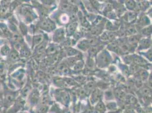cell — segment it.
I'll return each instance as SVG.
<instances>
[{
  "label": "cell",
  "mask_w": 152,
  "mask_h": 113,
  "mask_svg": "<svg viewBox=\"0 0 152 113\" xmlns=\"http://www.w3.org/2000/svg\"><path fill=\"white\" fill-rule=\"evenodd\" d=\"M39 26L43 30L48 32L52 31L56 28L55 24L53 21H52L51 19H45L43 20L40 22Z\"/></svg>",
  "instance_id": "cell-1"
},
{
  "label": "cell",
  "mask_w": 152,
  "mask_h": 113,
  "mask_svg": "<svg viewBox=\"0 0 152 113\" xmlns=\"http://www.w3.org/2000/svg\"><path fill=\"white\" fill-rule=\"evenodd\" d=\"M107 51H103L101 53L98 57V62L99 66H105L110 62L111 57Z\"/></svg>",
  "instance_id": "cell-2"
},
{
  "label": "cell",
  "mask_w": 152,
  "mask_h": 113,
  "mask_svg": "<svg viewBox=\"0 0 152 113\" xmlns=\"http://www.w3.org/2000/svg\"><path fill=\"white\" fill-rule=\"evenodd\" d=\"M65 38V31L63 28H60L57 30L54 35H53V40L55 42L59 43L63 41Z\"/></svg>",
  "instance_id": "cell-3"
},
{
  "label": "cell",
  "mask_w": 152,
  "mask_h": 113,
  "mask_svg": "<svg viewBox=\"0 0 152 113\" xmlns=\"http://www.w3.org/2000/svg\"><path fill=\"white\" fill-rule=\"evenodd\" d=\"M151 45V41L149 38H144L140 40L139 48L140 49H144L148 48Z\"/></svg>",
  "instance_id": "cell-4"
},
{
  "label": "cell",
  "mask_w": 152,
  "mask_h": 113,
  "mask_svg": "<svg viewBox=\"0 0 152 113\" xmlns=\"http://www.w3.org/2000/svg\"><path fill=\"white\" fill-rule=\"evenodd\" d=\"M77 22L76 20L73 21L72 23H70L69 25L67 27V33L68 35L71 36L73 34H74L75 32L77 29Z\"/></svg>",
  "instance_id": "cell-5"
},
{
  "label": "cell",
  "mask_w": 152,
  "mask_h": 113,
  "mask_svg": "<svg viewBox=\"0 0 152 113\" xmlns=\"http://www.w3.org/2000/svg\"><path fill=\"white\" fill-rule=\"evenodd\" d=\"M140 40V36L139 35H132L128 38V43L132 45H135Z\"/></svg>",
  "instance_id": "cell-6"
},
{
  "label": "cell",
  "mask_w": 152,
  "mask_h": 113,
  "mask_svg": "<svg viewBox=\"0 0 152 113\" xmlns=\"http://www.w3.org/2000/svg\"><path fill=\"white\" fill-rule=\"evenodd\" d=\"M107 48L109 50L113 51L115 53H118V52H119L120 45L118 42L115 41V42L109 44Z\"/></svg>",
  "instance_id": "cell-7"
},
{
  "label": "cell",
  "mask_w": 152,
  "mask_h": 113,
  "mask_svg": "<svg viewBox=\"0 0 152 113\" xmlns=\"http://www.w3.org/2000/svg\"><path fill=\"white\" fill-rule=\"evenodd\" d=\"M89 41L88 40H82L81 41H80L79 43V44H78V47L81 49V50L85 51L87 50L89 48Z\"/></svg>",
  "instance_id": "cell-8"
},
{
  "label": "cell",
  "mask_w": 152,
  "mask_h": 113,
  "mask_svg": "<svg viewBox=\"0 0 152 113\" xmlns=\"http://www.w3.org/2000/svg\"><path fill=\"white\" fill-rule=\"evenodd\" d=\"M132 63L137 64V65H140V64H144L146 63V62L145 59H144L142 58L139 56H133V62Z\"/></svg>",
  "instance_id": "cell-9"
},
{
  "label": "cell",
  "mask_w": 152,
  "mask_h": 113,
  "mask_svg": "<svg viewBox=\"0 0 152 113\" xmlns=\"http://www.w3.org/2000/svg\"><path fill=\"white\" fill-rule=\"evenodd\" d=\"M124 2L126 6L129 10H132L136 7V3L134 0H124Z\"/></svg>",
  "instance_id": "cell-10"
},
{
  "label": "cell",
  "mask_w": 152,
  "mask_h": 113,
  "mask_svg": "<svg viewBox=\"0 0 152 113\" xmlns=\"http://www.w3.org/2000/svg\"><path fill=\"white\" fill-rule=\"evenodd\" d=\"M138 73L139 74V76L140 79H139L141 80V81H144L146 80V79L148 76V73L146 71L144 70H141Z\"/></svg>",
  "instance_id": "cell-11"
},
{
  "label": "cell",
  "mask_w": 152,
  "mask_h": 113,
  "mask_svg": "<svg viewBox=\"0 0 152 113\" xmlns=\"http://www.w3.org/2000/svg\"><path fill=\"white\" fill-rule=\"evenodd\" d=\"M96 109L98 113H104V112L106 110V106L104 105V104L102 101H101L96 105Z\"/></svg>",
  "instance_id": "cell-12"
},
{
  "label": "cell",
  "mask_w": 152,
  "mask_h": 113,
  "mask_svg": "<svg viewBox=\"0 0 152 113\" xmlns=\"http://www.w3.org/2000/svg\"><path fill=\"white\" fill-rule=\"evenodd\" d=\"M141 33L146 36H150L152 33V26H149L142 29L141 31Z\"/></svg>",
  "instance_id": "cell-13"
},
{
  "label": "cell",
  "mask_w": 152,
  "mask_h": 113,
  "mask_svg": "<svg viewBox=\"0 0 152 113\" xmlns=\"http://www.w3.org/2000/svg\"><path fill=\"white\" fill-rule=\"evenodd\" d=\"M102 27H99V26H96L95 27H94L91 31V33L93 35H99L102 32Z\"/></svg>",
  "instance_id": "cell-14"
},
{
  "label": "cell",
  "mask_w": 152,
  "mask_h": 113,
  "mask_svg": "<svg viewBox=\"0 0 152 113\" xmlns=\"http://www.w3.org/2000/svg\"><path fill=\"white\" fill-rule=\"evenodd\" d=\"M139 23L140 26L143 27L144 25H146L149 24V21L146 17H142L140 18Z\"/></svg>",
  "instance_id": "cell-15"
},
{
  "label": "cell",
  "mask_w": 152,
  "mask_h": 113,
  "mask_svg": "<svg viewBox=\"0 0 152 113\" xmlns=\"http://www.w3.org/2000/svg\"><path fill=\"white\" fill-rule=\"evenodd\" d=\"M125 17H126V21H127L128 22H130L133 21V20L136 18V15L134 13H129L126 14Z\"/></svg>",
  "instance_id": "cell-16"
},
{
  "label": "cell",
  "mask_w": 152,
  "mask_h": 113,
  "mask_svg": "<svg viewBox=\"0 0 152 113\" xmlns=\"http://www.w3.org/2000/svg\"><path fill=\"white\" fill-rule=\"evenodd\" d=\"M77 54H78V51H77L75 49L69 48L66 50V54L68 56H75Z\"/></svg>",
  "instance_id": "cell-17"
},
{
  "label": "cell",
  "mask_w": 152,
  "mask_h": 113,
  "mask_svg": "<svg viewBox=\"0 0 152 113\" xmlns=\"http://www.w3.org/2000/svg\"><path fill=\"white\" fill-rule=\"evenodd\" d=\"M100 97H101L100 92L99 91L95 90V91L93 92V99H94V100H98L100 99Z\"/></svg>",
  "instance_id": "cell-18"
},
{
  "label": "cell",
  "mask_w": 152,
  "mask_h": 113,
  "mask_svg": "<svg viewBox=\"0 0 152 113\" xmlns=\"http://www.w3.org/2000/svg\"><path fill=\"white\" fill-rule=\"evenodd\" d=\"M72 8V7H71L70 4L67 2H64L61 5V9L63 10H70Z\"/></svg>",
  "instance_id": "cell-19"
},
{
  "label": "cell",
  "mask_w": 152,
  "mask_h": 113,
  "mask_svg": "<svg viewBox=\"0 0 152 113\" xmlns=\"http://www.w3.org/2000/svg\"><path fill=\"white\" fill-rule=\"evenodd\" d=\"M126 99H127V101L128 104H134L136 103V99L132 96H129V97H128Z\"/></svg>",
  "instance_id": "cell-20"
},
{
  "label": "cell",
  "mask_w": 152,
  "mask_h": 113,
  "mask_svg": "<svg viewBox=\"0 0 152 113\" xmlns=\"http://www.w3.org/2000/svg\"><path fill=\"white\" fill-rule=\"evenodd\" d=\"M57 50V48L54 45H51V46L48 47V49H47V53L49 54H53L55 53Z\"/></svg>",
  "instance_id": "cell-21"
},
{
  "label": "cell",
  "mask_w": 152,
  "mask_h": 113,
  "mask_svg": "<svg viewBox=\"0 0 152 113\" xmlns=\"http://www.w3.org/2000/svg\"><path fill=\"white\" fill-rule=\"evenodd\" d=\"M42 38H43V37L41 35H38V36H35L34 38V44H39L42 41Z\"/></svg>",
  "instance_id": "cell-22"
},
{
  "label": "cell",
  "mask_w": 152,
  "mask_h": 113,
  "mask_svg": "<svg viewBox=\"0 0 152 113\" xmlns=\"http://www.w3.org/2000/svg\"><path fill=\"white\" fill-rule=\"evenodd\" d=\"M95 87V83L93 82H90L86 84V86H85V88H86L88 90H90L92 89Z\"/></svg>",
  "instance_id": "cell-23"
},
{
  "label": "cell",
  "mask_w": 152,
  "mask_h": 113,
  "mask_svg": "<svg viewBox=\"0 0 152 113\" xmlns=\"http://www.w3.org/2000/svg\"><path fill=\"white\" fill-rule=\"evenodd\" d=\"M141 91L142 92V94H144L145 96L150 95L151 93V89L148 88H142L141 89Z\"/></svg>",
  "instance_id": "cell-24"
},
{
  "label": "cell",
  "mask_w": 152,
  "mask_h": 113,
  "mask_svg": "<svg viewBox=\"0 0 152 113\" xmlns=\"http://www.w3.org/2000/svg\"><path fill=\"white\" fill-rule=\"evenodd\" d=\"M124 61H125V62L128 64L132 63L133 62V56H125Z\"/></svg>",
  "instance_id": "cell-25"
},
{
  "label": "cell",
  "mask_w": 152,
  "mask_h": 113,
  "mask_svg": "<svg viewBox=\"0 0 152 113\" xmlns=\"http://www.w3.org/2000/svg\"><path fill=\"white\" fill-rule=\"evenodd\" d=\"M10 57L13 60H17L19 58V56H18V53L17 52H14V51H12L11 53Z\"/></svg>",
  "instance_id": "cell-26"
},
{
  "label": "cell",
  "mask_w": 152,
  "mask_h": 113,
  "mask_svg": "<svg viewBox=\"0 0 152 113\" xmlns=\"http://www.w3.org/2000/svg\"><path fill=\"white\" fill-rule=\"evenodd\" d=\"M42 2L47 6L52 5L55 2V0H42Z\"/></svg>",
  "instance_id": "cell-27"
},
{
  "label": "cell",
  "mask_w": 152,
  "mask_h": 113,
  "mask_svg": "<svg viewBox=\"0 0 152 113\" xmlns=\"http://www.w3.org/2000/svg\"><path fill=\"white\" fill-rule=\"evenodd\" d=\"M139 66L134 64L133 65H132L130 67V71L131 72H136L137 71H138V67Z\"/></svg>",
  "instance_id": "cell-28"
},
{
  "label": "cell",
  "mask_w": 152,
  "mask_h": 113,
  "mask_svg": "<svg viewBox=\"0 0 152 113\" xmlns=\"http://www.w3.org/2000/svg\"><path fill=\"white\" fill-rule=\"evenodd\" d=\"M83 65V62H78L75 65V68L74 69L76 70H80L82 69Z\"/></svg>",
  "instance_id": "cell-29"
},
{
  "label": "cell",
  "mask_w": 152,
  "mask_h": 113,
  "mask_svg": "<svg viewBox=\"0 0 152 113\" xmlns=\"http://www.w3.org/2000/svg\"><path fill=\"white\" fill-rule=\"evenodd\" d=\"M107 107L109 110H114L116 107V104L114 102H111V103H109L107 105Z\"/></svg>",
  "instance_id": "cell-30"
},
{
  "label": "cell",
  "mask_w": 152,
  "mask_h": 113,
  "mask_svg": "<svg viewBox=\"0 0 152 113\" xmlns=\"http://www.w3.org/2000/svg\"><path fill=\"white\" fill-rule=\"evenodd\" d=\"M9 53V48L8 46H5L2 49V53L4 55H7Z\"/></svg>",
  "instance_id": "cell-31"
},
{
  "label": "cell",
  "mask_w": 152,
  "mask_h": 113,
  "mask_svg": "<svg viewBox=\"0 0 152 113\" xmlns=\"http://www.w3.org/2000/svg\"><path fill=\"white\" fill-rule=\"evenodd\" d=\"M21 53L22 54V55L23 56H29V51L28 50H26V49H23L21 51Z\"/></svg>",
  "instance_id": "cell-32"
},
{
  "label": "cell",
  "mask_w": 152,
  "mask_h": 113,
  "mask_svg": "<svg viewBox=\"0 0 152 113\" xmlns=\"http://www.w3.org/2000/svg\"><path fill=\"white\" fill-rule=\"evenodd\" d=\"M20 1H27L28 0H20Z\"/></svg>",
  "instance_id": "cell-33"
},
{
  "label": "cell",
  "mask_w": 152,
  "mask_h": 113,
  "mask_svg": "<svg viewBox=\"0 0 152 113\" xmlns=\"http://www.w3.org/2000/svg\"><path fill=\"white\" fill-rule=\"evenodd\" d=\"M137 1H142V0H137Z\"/></svg>",
  "instance_id": "cell-34"
},
{
  "label": "cell",
  "mask_w": 152,
  "mask_h": 113,
  "mask_svg": "<svg viewBox=\"0 0 152 113\" xmlns=\"http://www.w3.org/2000/svg\"><path fill=\"white\" fill-rule=\"evenodd\" d=\"M99 1H103V0H99Z\"/></svg>",
  "instance_id": "cell-35"
}]
</instances>
